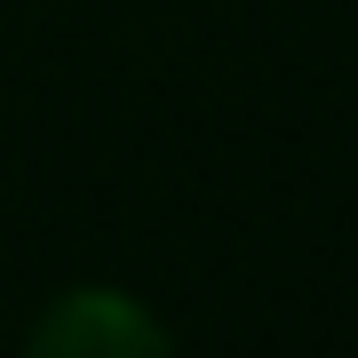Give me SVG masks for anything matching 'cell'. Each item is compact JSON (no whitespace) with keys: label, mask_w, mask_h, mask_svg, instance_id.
<instances>
[{"label":"cell","mask_w":358,"mask_h":358,"mask_svg":"<svg viewBox=\"0 0 358 358\" xmlns=\"http://www.w3.org/2000/svg\"><path fill=\"white\" fill-rule=\"evenodd\" d=\"M24 350L32 358H159L176 350V327L120 279H72L32 310Z\"/></svg>","instance_id":"cell-1"}]
</instances>
